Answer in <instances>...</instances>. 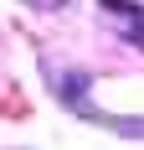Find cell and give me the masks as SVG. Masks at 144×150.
<instances>
[{
	"mask_svg": "<svg viewBox=\"0 0 144 150\" xmlns=\"http://www.w3.org/2000/svg\"><path fill=\"white\" fill-rule=\"evenodd\" d=\"M108 11H118V16H134V21H144V5H134V0H103Z\"/></svg>",
	"mask_w": 144,
	"mask_h": 150,
	"instance_id": "cell-1",
	"label": "cell"
},
{
	"mask_svg": "<svg viewBox=\"0 0 144 150\" xmlns=\"http://www.w3.org/2000/svg\"><path fill=\"white\" fill-rule=\"evenodd\" d=\"M134 36H139V42H144V31H134Z\"/></svg>",
	"mask_w": 144,
	"mask_h": 150,
	"instance_id": "cell-2",
	"label": "cell"
}]
</instances>
